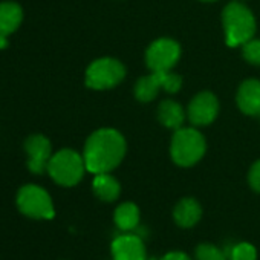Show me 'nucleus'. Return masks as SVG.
I'll return each instance as SVG.
<instances>
[{
	"mask_svg": "<svg viewBox=\"0 0 260 260\" xmlns=\"http://www.w3.org/2000/svg\"><path fill=\"white\" fill-rule=\"evenodd\" d=\"M184 109L173 100H164L158 107V119L169 128L178 130L184 124Z\"/></svg>",
	"mask_w": 260,
	"mask_h": 260,
	"instance_id": "obj_16",
	"label": "nucleus"
},
{
	"mask_svg": "<svg viewBox=\"0 0 260 260\" xmlns=\"http://www.w3.org/2000/svg\"><path fill=\"white\" fill-rule=\"evenodd\" d=\"M196 260H226L225 252L211 243H201L194 251Z\"/></svg>",
	"mask_w": 260,
	"mask_h": 260,
	"instance_id": "obj_18",
	"label": "nucleus"
},
{
	"mask_svg": "<svg viewBox=\"0 0 260 260\" xmlns=\"http://www.w3.org/2000/svg\"><path fill=\"white\" fill-rule=\"evenodd\" d=\"M147 260H156V258H147Z\"/></svg>",
	"mask_w": 260,
	"mask_h": 260,
	"instance_id": "obj_25",
	"label": "nucleus"
},
{
	"mask_svg": "<svg viewBox=\"0 0 260 260\" xmlns=\"http://www.w3.org/2000/svg\"><path fill=\"white\" fill-rule=\"evenodd\" d=\"M84 172V158L71 149H63L52 155L48 166V173L51 175V178L63 187L77 185L83 179Z\"/></svg>",
	"mask_w": 260,
	"mask_h": 260,
	"instance_id": "obj_4",
	"label": "nucleus"
},
{
	"mask_svg": "<svg viewBox=\"0 0 260 260\" xmlns=\"http://www.w3.org/2000/svg\"><path fill=\"white\" fill-rule=\"evenodd\" d=\"M230 260H255L257 251L255 248L248 242H240L234 245L230 251Z\"/></svg>",
	"mask_w": 260,
	"mask_h": 260,
	"instance_id": "obj_19",
	"label": "nucleus"
},
{
	"mask_svg": "<svg viewBox=\"0 0 260 260\" xmlns=\"http://www.w3.org/2000/svg\"><path fill=\"white\" fill-rule=\"evenodd\" d=\"M113 220L121 231H132L140 225V208L134 202H124L116 207Z\"/></svg>",
	"mask_w": 260,
	"mask_h": 260,
	"instance_id": "obj_17",
	"label": "nucleus"
},
{
	"mask_svg": "<svg viewBox=\"0 0 260 260\" xmlns=\"http://www.w3.org/2000/svg\"><path fill=\"white\" fill-rule=\"evenodd\" d=\"M239 109L251 116L260 115V81L246 80L240 84L237 92Z\"/></svg>",
	"mask_w": 260,
	"mask_h": 260,
	"instance_id": "obj_12",
	"label": "nucleus"
},
{
	"mask_svg": "<svg viewBox=\"0 0 260 260\" xmlns=\"http://www.w3.org/2000/svg\"><path fill=\"white\" fill-rule=\"evenodd\" d=\"M219 112V101L210 92L198 93L188 106V119L193 125H208Z\"/></svg>",
	"mask_w": 260,
	"mask_h": 260,
	"instance_id": "obj_10",
	"label": "nucleus"
},
{
	"mask_svg": "<svg viewBox=\"0 0 260 260\" xmlns=\"http://www.w3.org/2000/svg\"><path fill=\"white\" fill-rule=\"evenodd\" d=\"M161 260H191V258L182 251H170Z\"/></svg>",
	"mask_w": 260,
	"mask_h": 260,
	"instance_id": "obj_22",
	"label": "nucleus"
},
{
	"mask_svg": "<svg viewBox=\"0 0 260 260\" xmlns=\"http://www.w3.org/2000/svg\"><path fill=\"white\" fill-rule=\"evenodd\" d=\"M205 140L193 127H181L172 140V159L181 167H190L201 161L205 153Z\"/></svg>",
	"mask_w": 260,
	"mask_h": 260,
	"instance_id": "obj_3",
	"label": "nucleus"
},
{
	"mask_svg": "<svg viewBox=\"0 0 260 260\" xmlns=\"http://www.w3.org/2000/svg\"><path fill=\"white\" fill-rule=\"evenodd\" d=\"M222 23L225 31V42L231 48L246 43L252 39L255 32L254 16L245 5L239 2H233L225 7L222 14Z\"/></svg>",
	"mask_w": 260,
	"mask_h": 260,
	"instance_id": "obj_2",
	"label": "nucleus"
},
{
	"mask_svg": "<svg viewBox=\"0 0 260 260\" xmlns=\"http://www.w3.org/2000/svg\"><path fill=\"white\" fill-rule=\"evenodd\" d=\"M25 150L28 155V169L31 173L43 175L48 172V166L52 158V147L46 137L31 135L25 143Z\"/></svg>",
	"mask_w": 260,
	"mask_h": 260,
	"instance_id": "obj_9",
	"label": "nucleus"
},
{
	"mask_svg": "<svg viewBox=\"0 0 260 260\" xmlns=\"http://www.w3.org/2000/svg\"><path fill=\"white\" fill-rule=\"evenodd\" d=\"M242 54L245 57L246 61H249L251 64H257L260 66V40L258 39H251L246 43L242 45Z\"/></svg>",
	"mask_w": 260,
	"mask_h": 260,
	"instance_id": "obj_20",
	"label": "nucleus"
},
{
	"mask_svg": "<svg viewBox=\"0 0 260 260\" xmlns=\"http://www.w3.org/2000/svg\"><path fill=\"white\" fill-rule=\"evenodd\" d=\"M8 46V37L0 34V49H5Z\"/></svg>",
	"mask_w": 260,
	"mask_h": 260,
	"instance_id": "obj_23",
	"label": "nucleus"
},
{
	"mask_svg": "<svg viewBox=\"0 0 260 260\" xmlns=\"http://www.w3.org/2000/svg\"><path fill=\"white\" fill-rule=\"evenodd\" d=\"M113 260H147L146 245L143 239L132 233H124L112 242Z\"/></svg>",
	"mask_w": 260,
	"mask_h": 260,
	"instance_id": "obj_11",
	"label": "nucleus"
},
{
	"mask_svg": "<svg viewBox=\"0 0 260 260\" xmlns=\"http://www.w3.org/2000/svg\"><path fill=\"white\" fill-rule=\"evenodd\" d=\"M202 2H214V0H202Z\"/></svg>",
	"mask_w": 260,
	"mask_h": 260,
	"instance_id": "obj_24",
	"label": "nucleus"
},
{
	"mask_svg": "<svg viewBox=\"0 0 260 260\" xmlns=\"http://www.w3.org/2000/svg\"><path fill=\"white\" fill-rule=\"evenodd\" d=\"M201 217H202L201 204L193 198L181 199L173 210V219L181 228L194 226L201 220Z\"/></svg>",
	"mask_w": 260,
	"mask_h": 260,
	"instance_id": "obj_13",
	"label": "nucleus"
},
{
	"mask_svg": "<svg viewBox=\"0 0 260 260\" xmlns=\"http://www.w3.org/2000/svg\"><path fill=\"white\" fill-rule=\"evenodd\" d=\"M16 204L19 211L29 219L49 220L55 216L54 204L49 193L36 184L23 185L17 193Z\"/></svg>",
	"mask_w": 260,
	"mask_h": 260,
	"instance_id": "obj_5",
	"label": "nucleus"
},
{
	"mask_svg": "<svg viewBox=\"0 0 260 260\" xmlns=\"http://www.w3.org/2000/svg\"><path fill=\"white\" fill-rule=\"evenodd\" d=\"M23 11L16 2H2L0 4V34L10 36L22 23Z\"/></svg>",
	"mask_w": 260,
	"mask_h": 260,
	"instance_id": "obj_14",
	"label": "nucleus"
},
{
	"mask_svg": "<svg viewBox=\"0 0 260 260\" xmlns=\"http://www.w3.org/2000/svg\"><path fill=\"white\" fill-rule=\"evenodd\" d=\"M248 181H249V185L254 191L260 193V161L254 162L251 170H249V175H248Z\"/></svg>",
	"mask_w": 260,
	"mask_h": 260,
	"instance_id": "obj_21",
	"label": "nucleus"
},
{
	"mask_svg": "<svg viewBox=\"0 0 260 260\" xmlns=\"http://www.w3.org/2000/svg\"><path fill=\"white\" fill-rule=\"evenodd\" d=\"M124 155V137L115 128H100L93 132L87 138L83 152L86 170L93 175L112 172L119 166Z\"/></svg>",
	"mask_w": 260,
	"mask_h": 260,
	"instance_id": "obj_1",
	"label": "nucleus"
},
{
	"mask_svg": "<svg viewBox=\"0 0 260 260\" xmlns=\"http://www.w3.org/2000/svg\"><path fill=\"white\" fill-rule=\"evenodd\" d=\"M181 57L179 45L172 39H158L155 40L147 52H146V63L155 71H172V68L178 63Z\"/></svg>",
	"mask_w": 260,
	"mask_h": 260,
	"instance_id": "obj_8",
	"label": "nucleus"
},
{
	"mask_svg": "<svg viewBox=\"0 0 260 260\" xmlns=\"http://www.w3.org/2000/svg\"><path fill=\"white\" fill-rule=\"evenodd\" d=\"M92 188L93 193L98 199L104 201V202H113L118 199L119 193H121V187L119 182L109 173H100L95 175V179L92 182Z\"/></svg>",
	"mask_w": 260,
	"mask_h": 260,
	"instance_id": "obj_15",
	"label": "nucleus"
},
{
	"mask_svg": "<svg viewBox=\"0 0 260 260\" xmlns=\"http://www.w3.org/2000/svg\"><path fill=\"white\" fill-rule=\"evenodd\" d=\"M182 78L178 74H173L172 71H155L147 77H143L135 84V96L143 101H152L159 89H164L170 93H175L181 89Z\"/></svg>",
	"mask_w": 260,
	"mask_h": 260,
	"instance_id": "obj_7",
	"label": "nucleus"
},
{
	"mask_svg": "<svg viewBox=\"0 0 260 260\" xmlns=\"http://www.w3.org/2000/svg\"><path fill=\"white\" fill-rule=\"evenodd\" d=\"M125 77L122 63L115 58H100L90 63L86 71V86L95 90L115 87Z\"/></svg>",
	"mask_w": 260,
	"mask_h": 260,
	"instance_id": "obj_6",
	"label": "nucleus"
}]
</instances>
